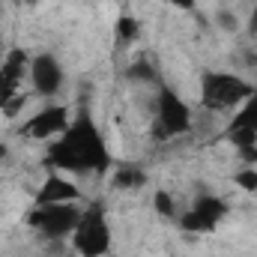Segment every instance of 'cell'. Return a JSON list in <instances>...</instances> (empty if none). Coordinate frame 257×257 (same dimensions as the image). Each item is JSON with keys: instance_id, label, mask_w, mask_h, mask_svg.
Segmentation results:
<instances>
[{"instance_id": "cell-1", "label": "cell", "mask_w": 257, "mask_h": 257, "mask_svg": "<svg viewBox=\"0 0 257 257\" xmlns=\"http://www.w3.org/2000/svg\"><path fill=\"white\" fill-rule=\"evenodd\" d=\"M233 186L242 189V192H257V168L248 165V168H239L233 174Z\"/></svg>"}]
</instances>
